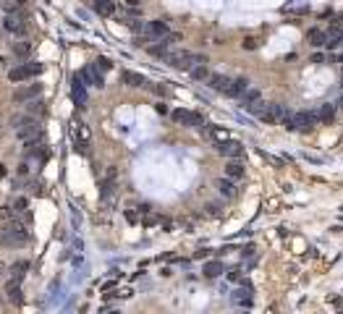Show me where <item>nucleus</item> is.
<instances>
[{"mask_svg": "<svg viewBox=\"0 0 343 314\" xmlns=\"http://www.w3.org/2000/svg\"><path fill=\"white\" fill-rule=\"evenodd\" d=\"M322 60H325V55H322V53L320 55H312V63H322Z\"/></svg>", "mask_w": 343, "mask_h": 314, "instance_id": "4c0bfd02", "label": "nucleus"}, {"mask_svg": "<svg viewBox=\"0 0 343 314\" xmlns=\"http://www.w3.org/2000/svg\"><path fill=\"white\" fill-rule=\"evenodd\" d=\"M220 275H223V265H220V262H207L204 265V278H220Z\"/></svg>", "mask_w": 343, "mask_h": 314, "instance_id": "393cba45", "label": "nucleus"}, {"mask_svg": "<svg viewBox=\"0 0 343 314\" xmlns=\"http://www.w3.org/2000/svg\"><path fill=\"white\" fill-rule=\"evenodd\" d=\"M215 147H218L220 155H225V157H241V152H244L241 142H236V139H225V142H220Z\"/></svg>", "mask_w": 343, "mask_h": 314, "instance_id": "ddd939ff", "label": "nucleus"}, {"mask_svg": "<svg viewBox=\"0 0 343 314\" xmlns=\"http://www.w3.org/2000/svg\"><path fill=\"white\" fill-rule=\"evenodd\" d=\"M126 220H128V223H139V209L126 207Z\"/></svg>", "mask_w": 343, "mask_h": 314, "instance_id": "473e14b6", "label": "nucleus"}, {"mask_svg": "<svg viewBox=\"0 0 343 314\" xmlns=\"http://www.w3.org/2000/svg\"><path fill=\"white\" fill-rule=\"evenodd\" d=\"M207 134H210V139H212V142H225V139H231L228 136V131H223V129H210V131H207Z\"/></svg>", "mask_w": 343, "mask_h": 314, "instance_id": "c756f323", "label": "nucleus"}, {"mask_svg": "<svg viewBox=\"0 0 343 314\" xmlns=\"http://www.w3.org/2000/svg\"><path fill=\"white\" fill-rule=\"evenodd\" d=\"M218 191H220V194H223V196H228V199H231V196H236V181H234V178H228V176H223V178H218Z\"/></svg>", "mask_w": 343, "mask_h": 314, "instance_id": "aec40b11", "label": "nucleus"}, {"mask_svg": "<svg viewBox=\"0 0 343 314\" xmlns=\"http://www.w3.org/2000/svg\"><path fill=\"white\" fill-rule=\"evenodd\" d=\"M42 74V63H21V66H16V68H11L8 71V79L14 81V84H21V81H29V79H34V76H40Z\"/></svg>", "mask_w": 343, "mask_h": 314, "instance_id": "0eeeda50", "label": "nucleus"}, {"mask_svg": "<svg viewBox=\"0 0 343 314\" xmlns=\"http://www.w3.org/2000/svg\"><path fill=\"white\" fill-rule=\"evenodd\" d=\"M238 100H241V105H244V107H249V105H254V102H260V100H262V92H260L257 87H249V89H247V92H244Z\"/></svg>", "mask_w": 343, "mask_h": 314, "instance_id": "5701e85b", "label": "nucleus"}, {"mask_svg": "<svg viewBox=\"0 0 343 314\" xmlns=\"http://www.w3.org/2000/svg\"><path fill=\"white\" fill-rule=\"evenodd\" d=\"M94 68H97V71H102V74H105L108 68H110V60H108V58H100V60L94 63Z\"/></svg>", "mask_w": 343, "mask_h": 314, "instance_id": "72a5a7b5", "label": "nucleus"}, {"mask_svg": "<svg viewBox=\"0 0 343 314\" xmlns=\"http://www.w3.org/2000/svg\"><path fill=\"white\" fill-rule=\"evenodd\" d=\"M223 176L234 178V181H241V178H244V163H241V160H236V157H231L228 163H225V168H223Z\"/></svg>", "mask_w": 343, "mask_h": 314, "instance_id": "4468645a", "label": "nucleus"}, {"mask_svg": "<svg viewBox=\"0 0 343 314\" xmlns=\"http://www.w3.org/2000/svg\"><path fill=\"white\" fill-rule=\"evenodd\" d=\"M3 29L14 37H24L29 31V18L21 14V11H14V14H5L3 18Z\"/></svg>", "mask_w": 343, "mask_h": 314, "instance_id": "423d86ee", "label": "nucleus"}, {"mask_svg": "<svg viewBox=\"0 0 343 314\" xmlns=\"http://www.w3.org/2000/svg\"><path fill=\"white\" fill-rule=\"evenodd\" d=\"M40 94H42V84H27V87H18L16 92H14V102H16V105H24V102H29V100L40 97Z\"/></svg>", "mask_w": 343, "mask_h": 314, "instance_id": "9b49d317", "label": "nucleus"}, {"mask_svg": "<svg viewBox=\"0 0 343 314\" xmlns=\"http://www.w3.org/2000/svg\"><path fill=\"white\" fill-rule=\"evenodd\" d=\"M94 11H97L100 16L110 18V16L118 14V5H115V0H94Z\"/></svg>", "mask_w": 343, "mask_h": 314, "instance_id": "6ab92c4d", "label": "nucleus"}, {"mask_svg": "<svg viewBox=\"0 0 343 314\" xmlns=\"http://www.w3.org/2000/svg\"><path fill=\"white\" fill-rule=\"evenodd\" d=\"M79 74H81V79L87 81V87L92 84V87L100 89L102 84H105V79H102V71H97L94 66H87V68H84V71H79Z\"/></svg>", "mask_w": 343, "mask_h": 314, "instance_id": "2eb2a0df", "label": "nucleus"}, {"mask_svg": "<svg viewBox=\"0 0 343 314\" xmlns=\"http://www.w3.org/2000/svg\"><path fill=\"white\" fill-rule=\"evenodd\" d=\"M31 53V42H16L14 45V55L16 58H27Z\"/></svg>", "mask_w": 343, "mask_h": 314, "instance_id": "c85d7f7f", "label": "nucleus"}, {"mask_svg": "<svg viewBox=\"0 0 343 314\" xmlns=\"http://www.w3.org/2000/svg\"><path fill=\"white\" fill-rule=\"evenodd\" d=\"M5 296H8L11 304H21V280L11 278L8 283H5Z\"/></svg>", "mask_w": 343, "mask_h": 314, "instance_id": "dca6fc26", "label": "nucleus"}, {"mask_svg": "<svg viewBox=\"0 0 343 314\" xmlns=\"http://www.w3.org/2000/svg\"><path fill=\"white\" fill-rule=\"evenodd\" d=\"M11 217H16L14 204H3V207H0V220H11Z\"/></svg>", "mask_w": 343, "mask_h": 314, "instance_id": "2f4dec72", "label": "nucleus"}, {"mask_svg": "<svg viewBox=\"0 0 343 314\" xmlns=\"http://www.w3.org/2000/svg\"><path fill=\"white\" fill-rule=\"evenodd\" d=\"M14 209H16V215L27 212V209H29V199H27V196H18V199L14 202Z\"/></svg>", "mask_w": 343, "mask_h": 314, "instance_id": "7c9ffc66", "label": "nucleus"}, {"mask_svg": "<svg viewBox=\"0 0 343 314\" xmlns=\"http://www.w3.org/2000/svg\"><path fill=\"white\" fill-rule=\"evenodd\" d=\"M171 118H173L176 126H199L202 123V115L194 113V110H186V107H173Z\"/></svg>", "mask_w": 343, "mask_h": 314, "instance_id": "6e6552de", "label": "nucleus"}, {"mask_svg": "<svg viewBox=\"0 0 343 314\" xmlns=\"http://www.w3.org/2000/svg\"><path fill=\"white\" fill-rule=\"evenodd\" d=\"M0 243L8 249H21L29 243V230L24 225L21 220H16V217H11V220H5V225L0 228Z\"/></svg>", "mask_w": 343, "mask_h": 314, "instance_id": "f257e3e1", "label": "nucleus"}, {"mask_svg": "<svg viewBox=\"0 0 343 314\" xmlns=\"http://www.w3.org/2000/svg\"><path fill=\"white\" fill-rule=\"evenodd\" d=\"M11 126H14L16 136L21 139V142H27V139H34V136H42V126H40V118L37 115H14L11 118Z\"/></svg>", "mask_w": 343, "mask_h": 314, "instance_id": "7ed1b4c3", "label": "nucleus"}, {"mask_svg": "<svg viewBox=\"0 0 343 314\" xmlns=\"http://www.w3.org/2000/svg\"><path fill=\"white\" fill-rule=\"evenodd\" d=\"M24 105H27V113H29V115H42V113H45V102H42L40 97L24 102Z\"/></svg>", "mask_w": 343, "mask_h": 314, "instance_id": "a878e982", "label": "nucleus"}, {"mask_svg": "<svg viewBox=\"0 0 343 314\" xmlns=\"http://www.w3.org/2000/svg\"><path fill=\"white\" fill-rule=\"evenodd\" d=\"M251 84H249V79H244V76H241V79H234V87H231V92H228V97H241V94L244 92H247V89H249Z\"/></svg>", "mask_w": 343, "mask_h": 314, "instance_id": "b1692460", "label": "nucleus"}, {"mask_svg": "<svg viewBox=\"0 0 343 314\" xmlns=\"http://www.w3.org/2000/svg\"><path fill=\"white\" fill-rule=\"evenodd\" d=\"M281 123L286 126L288 131H309V129H314L320 120H317V115L314 113H291V110H286V115L281 118Z\"/></svg>", "mask_w": 343, "mask_h": 314, "instance_id": "39448f33", "label": "nucleus"}, {"mask_svg": "<svg viewBox=\"0 0 343 314\" xmlns=\"http://www.w3.org/2000/svg\"><path fill=\"white\" fill-rule=\"evenodd\" d=\"M121 81H124L126 87H134V89H141V87H147V84H150V81H147L141 74H137V71H124V76H121Z\"/></svg>", "mask_w": 343, "mask_h": 314, "instance_id": "a211bd4d", "label": "nucleus"}, {"mask_svg": "<svg viewBox=\"0 0 343 314\" xmlns=\"http://www.w3.org/2000/svg\"><path fill=\"white\" fill-rule=\"evenodd\" d=\"M5 272H8V267H5V265H3V262H0V280H3V278H5Z\"/></svg>", "mask_w": 343, "mask_h": 314, "instance_id": "e433bc0d", "label": "nucleus"}, {"mask_svg": "<svg viewBox=\"0 0 343 314\" xmlns=\"http://www.w3.org/2000/svg\"><path fill=\"white\" fill-rule=\"evenodd\" d=\"M24 0H0V8L5 11V14H14V11H21Z\"/></svg>", "mask_w": 343, "mask_h": 314, "instance_id": "bb28decb", "label": "nucleus"}, {"mask_svg": "<svg viewBox=\"0 0 343 314\" xmlns=\"http://www.w3.org/2000/svg\"><path fill=\"white\" fill-rule=\"evenodd\" d=\"M163 63H168L171 68H178V71H189L194 63L207 60L204 55H194L191 50H181V47H168V53L160 58Z\"/></svg>", "mask_w": 343, "mask_h": 314, "instance_id": "f03ea898", "label": "nucleus"}, {"mask_svg": "<svg viewBox=\"0 0 343 314\" xmlns=\"http://www.w3.org/2000/svg\"><path fill=\"white\" fill-rule=\"evenodd\" d=\"M314 115H317V120H333L335 107H333V105H322V107H320V110H317Z\"/></svg>", "mask_w": 343, "mask_h": 314, "instance_id": "cd10ccee", "label": "nucleus"}, {"mask_svg": "<svg viewBox=\"0 0 343 314\" xmlns=\"http://www.w3.org/2000/svg\"><path fill=\"white\" fill-rule=\"evenodd\" d=\"M307 42L312 45V47H325L327 31H325V29H309V31H307Z\"/></svg>", "mask_w": 343, "mask_h": 314, "instance_id": "412c9836", "label": "nucleus"}, {"mask_svg": "<svg viewBox=\"0 0 343 314\" xmlns=\"http://www.w3.org/2000/svg\"><path fill=\"white\" fill-rule=\"evenodd\" d=\"M186 74H189V79H191V81H207V79H210V68H207V60L194 63V66H191Z\"/></svg>", "mask_w": 343, "mask_h": 314, "instance_id": "f3484780", "label": "nucleus"}, {"mask_svg": "<svg viewBox=\"0 0 343 314\" xmlns=\"http://www.w3.org/2000/svg\"><path fill=\"white\" fill-rule=\"evenodd\" d=\"M247 113L257 115V118L265 120V123H278V120L286 115V107L278 105V102H262V100H260V102H254V105H249Z\"/></svg>", "mask_w": 343, "mask_h": 314, "instance_id": "20e7f679", "label": "nucleus"}, {"mask_svg": "<svg viewBox=\"0 0 343 314\" xmlns=\"http://www.w3.org/2000/svg\"><path fill=\"white\" fill-rule=\"evenodd\" d=\"M124 5H126V8H137V11H141L144 0H124Z\"/></svg>", "mask_w": 343, "mask_h": 314, "instance_id": "f704fd0d", "label": "nucleus"}, {"mask_svg": "<svg viewBox=\"0 0 343 314\" xmlns=\"http://www.w3.org/2000/svg\"><path fill=\"white\" fill-rule=\"evenodd\" d=\"M207 87L228 97L231 87H234V79H231V76H225V74H210V79H207Z\"/></svg>", "mask_w": 343, "mask_h": 314, "instance_id": "1a4fd4ad", "label": "nucleus"}, {"mask_svg": "<svg viewBox=\"0 0 343 314\" xmlns=\"http://www.w3.org/2000/svg\"><path fill=\"white\" fill-rule=\"evenodd\" d=\"M257 45L260 42H257L254 37H247V40H244V50H257Z\"/></svg>", "mask_w": 343, "mask_h": 314, "instance_id": "c9c22d12", "label": "nucleus"}, {"mask_svg": "<svg viewBox=\"0 0 343 314\" xmlns=\"http://www.w3.org/2000/svg\"><path fill=\"white\" fill-rule=\"evenodd\" d=\"M8 272H11V278L24 280V275L29 272V262H27V259H18V262H14V265L8 267Z\"/></svg>", "mask_w": 343, "mask_h": 314, "instance_id": "4be33fe9", "label": "nucleus"}, {"mask_svg": "<svg viewBox=\"0 0 343 314\" xmlns=\"http://www.w3.org/2000/svg\"><path fill=\"white\" fill-rule=\"evenodd\" d=\"M87 89H89L87 81L81 79V74H76L74 81H71V97H74V102H76L79 107L87 105Z\"/></svg>", "mask_w": 343, "mask_h": 314, "instance_id": "9d476101", "label": "nucleus"}, {"mask_svg": "<svg viewBox=\"0 0 343 314\" xmlns=\"http://www.w3.org/2000/svg\"><path fill=\"white\" fill-rule=\"evenodd\" d=\"M168 31H171V29H168V24L163 21V18H157V21H147V24H144V37H147V40H152V42L163 40Z\"/></svg>", "mask_w": 343, "mask_h": 314, "instance_id": "f8f14e48", "label": "nucleus"}]
</instances>
